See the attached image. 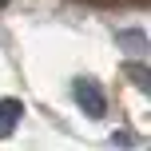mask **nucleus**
<instances>
[{
	"label": "nucleus",
	"instance_id": "f257e3e1",
	"mask_svg": "<svg viewBox=\"0 0 151 151\" xmlns=\"http://www.w3.org/2000/svg\"><path fill=\"white\" fill-rule=\"evenodd\" d=\"M76 104H80L91 119H99V115L107 111V99H104V91H99L96 80H76Z\"/></svg>",
	"mask_w": 151,
	"mask_h": 151
},
{
	"label": "nucleus",
	"instance_id": "f03ea898",
	"mask_svg": "<svg viewBox=\"0 0 151 151\" xmlns=\"http://www.w3.org/2000/svg\"><path fill=\"white\" fill-rule=\"evenodd\" d=\"M20 119H24V104H20V99H12V96H4V99H0V139L12 135Z\"/></svg>",
	"mask_w": 151,
	"mask_h": 151
}]
</instances>
